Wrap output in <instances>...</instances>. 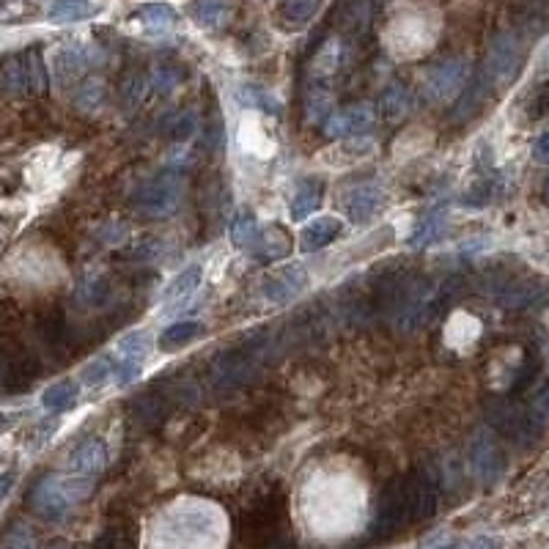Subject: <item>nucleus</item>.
Instances as JSON below:
<instances>
[{
	"mask_svg": "<svg viewBox=\"0 0 549 549\" xmlns=\"http://www.w3.org/2000/svg\"><path fill=\"white\" fill-rule=\"evenodd\" d=\"M80 401V384L72 379H61L52 382L47 391L42 393V407L47 412H67Z\"/></svg>",
	"mask_w": 549,
	"mask_h": 549,
	"instance_id": "22",
	"label": "nucleus"
},
{
	"mask_svg": "<svg viewBox=\"0 0 549 549\" xmlns=\"http://www.w3.org/2000/svg\"><path fill=\"white\" fill-rule=\"evenodd\" d=\"M520 63H522V47H520V39H516L513 34H500L489 52H487V63H483L480 75L489 80L492 88H503L508 85L516 72H520Z\"/></svg>",
	"mask_w": 549,
	"mask_h": 549,
	"instance_id": "5",
	"label": "nucleus"
},
{
	"mask_svg": "<svg viewBox=\"0 0 549 549\" xmlns=\"http://www.w3.org/2000/svg\"><path fill=\"white\" fill-rule=\"evenodd\" d=\"M333 93L327 88H321V83L311 85L308 93H305V121L308 124H321L333 116Z\"/></svg>",
	"mask_w": 549,
	"mask_h": 549,
	"instance_id": "29",
	"label": "nucleus"
},
{
	"mask_svg": "<svg viewBox=\"0 0 549 549\" xmlns=\"http://www.w3.org/2000/svg\"><path fill=\"white\" fill-rule=\"evenodd\" d=\"M118 351L124 354V360H133V363H141L151 354V338L146 330H133L126 333L121 341H118Z\"/></svg>",
	"mask_w": 549,
	"mask_h": 549,
	"instance_id": "34",
	"label": "nucleus"
},
{
	"mask_svg": "<svg viewBox=\"0 0 549 549\" xmlns=\"http://www.w3.org/2000/svg\"><path fill=\"white\" fill-rule=\"evenodd\" d=\"M321 6V0H283L280 4V22L286 30H297L308 25Z\"/></svg>",
	"mask_w": 549,
	"mask_h": 549,
	"instance_id": "27",
	"label": "nucleus"
},
{
	"mask_svg": "<svg viewBox=\"0 0 549 549\" xmlns=\"http://www.w3.org/2000/svg\"><path fill=\"white\" fill-rule=\"evenodd\" d=\"M341 17H343L346 30H366L368 20H371V4L368 0H349V4L341 9Z\"/></svg>",
	"mask_w": 549,
	"mask_h": 549,
	"instance_id": "39",
	"label": "nucleus"
},
{
	"mask_svg": "<svg viewBox=\"0 0 549 549\" xmlns=\"http://www.w3.org/2000/svg\"><path fill=\"white\" fill-rule=\"evenodd\" d=\"M311 278H308V270L303 264H288L278 272H272L264 286H262V292H264V300L272 303V305H288L292 300H297L305 288H308Z\"/></svg>",
	"mask_w": 549,
	"mask_h": 549,
	"instance_id": "9",
	"label": "nucleus"
},
{
	"mask_svg": "<svg viewBox=\"0 0 549 549\" xmlns=\"http://www.w3.org/2000/svg\"><path fill=\"white\" fill-rule=\"evenodd\" d=\"M489 91H492V85H489V80L483 77L480 72L475 75V80L459 93V100H456V108H454V121H467V118H472L478 110H480V105L487 102V96H489Z\"/></svg>",
	"mask_w": 549,
	"mask_h": 549,
	"instance_id": "21",
	"label": "nucleus"
},
{
	"mask_svg": "<svg viewBox=\"0 0 549 549\" xmlns=\"http://www.w3.org/2000/svg\"><path fill=\"white\" fill-rule=\"evenodd\" d=\"M407 522H409V508H407V497H404V483H401V478H396L391 483H384V489L379 495L371 536L374 538H391Z\"/></svg>",
	"mask_w": 549,
	"mask_h": 549,
	"instance_id": "6",
	"label": "nucleus"
},
{
	"mask_svg": "<svg viewBox=\"0 0 549 549\" xmlns=\"http://www.w3.org/2000/svg\"><path fill=\"white\" fill-rule=\"evenodd\" d=\"M4 88L14 96L28 93V69H25V55H12L4 63Z\"/></svg>",
	"mask_w": 549,
	"mask_h": 549,
	"instance_id": "35",
	"label": "nucleus"
},
{
	"mask_svg": "<svg viewBox=\"0 0 549 549\" xmlns=\"http://www.w3.org/2000/svg\"><path fill=\"white\" fill-rule=\"evenodd\" d=\"M184 176L179 171H163L138 187L133 204L146 217H168L182 206Z\"/></svg>",
	"mask_w": 549,
	"mask_h": 549,
	"instance_id": "3",
	"label": "nucleus"
},
{
	"mask_svg": "<svg viewBox=\"0 0 549 549\" xmlns=\"http://www.w3.org/2000/svg\"><path fill=\"white\" fill-rule=\"evenodd\" d=\"M343 231V222L333 214H321L316 220H311L303 234H300V247L305 253H313V250H321V247H327L330 242H335Z\"/></svg>",
	"mask_w": 549,
	"mask_h": 549,
	"instance_id": "14",
	"label": "nucleus"
},
{
	"mask_svg": "<svg viewBox=\"0 0 549 549\" xmlns=\"http://www.w3.org/2000/svg\"><path fill=\"white\" fill-rule=\"evenodd\" d=\"M204 280V270L198 264H192L187 270H182L166 288V295H163V311H171V308H179L184 305L192 295L198 292V286Z\"/></svg>",
	"mask_w": 549,
	"mask_h": 549,
	"instance_id": "17",
	"label": "nucleus"
},
{
	"mask_svg": "<svg viewBox=\"0 0 549 549\" xmlns=\"http://www.w3.org/2000/svg\"><path fill=\"white\" fill-rule=\"evenodd\" d=\"M113 374H116V363L105 354V358L91 360V363L80 371V379H83L85 387H100V384H105L108 379H113Z\"/></svg>",
	"mask_w": 549,
	"mask_h": 549,
	"instance_id": "38",
	"label": "nucleus"
},
{
	"mask_svg": "<svg viewBox=\"0 0 549 549\" xmlns=\"http://www.w3.org/2000/svg\"><path fill=\"white\" fill-rule=\"evenodd\" d=\"M151 80H146V75L141 72H133V75H126L124 83H121V102L126 110H135L143 100H146V91H149Z\"/></svg>",
	"mask_w": 549,
	"mask_h": 549,
	"instance_id": "36",
	"label": "nucleus"
},
{
	"mask_svg": "<svg viewBox=\"0 0 549 549\" xmlns=\"http://www.w3.org/2000/svg\"><path fill=\"white\" fill-rule=\"evenodd\" d=\"M190 14L204 30H222L234 17L231 0H192Z\"/></svg>",
	"mask_w": 549,
	"mask_h": 549,
	"instance_id": "16",
	"label": "nucleus"
},
{
	"mask_svg": "<svg viewBox=\"0 0 549 549\" xmlns=\"http://www.w3.org/2000/svg\"><path fill=\"white\" fill-rule=\"evenodd\" d=\"M91 495V480L85 478H63V475H44L34 492H30V505L44 520H61L75 503Z\"/></svg>",
	"mask_w": 549,
	"mask_h": 549,
	"instance_id": "2",
	"label": "nucleus"
},
{
	"mask_svg": "<svg viewBox=\"0 0 549 549\" xmlns=\"http://www.w3.org/2000/svg\"><path fill=\"white\" fill-rule=\"evenodd\" d=\"M445 231H448V220H445V214L434 212V214H429L421 225H417V231L412 234L409 245H412V247H429V245H437V242L445 237Z\"/></svg>",
	"mask_w": 549,
	"mask_h": 549,
	"instance_id": "31",
	"label": "nucleus"
},
{
	"mask_svg": "<svg viewBox=\"0 0 549 549\" xmlns=\"http://www.w3.org/2000/svg\"><path fill=\"white\" fill-rule=\"evenodd\" d=\"M470 77V63L467 58H448L440 61L424 75L421 91L429 102H450L454 96L464 91V83Z\"/></svg>",
	"mask_w": 549,
	"mask_h": 549,
	"instance_id": "4",
	"label": "nucleus"
},
{
	"mask_svg": "<svg viewBox=\"0 0 549 549\" xmlns=\"http://www.w3.org/2000/svg\"><path fill=\"white\" fill-rule=\"evenodd\" d=\"M88 50H83L80 44H67V47H58L55 58H52V69L61 85H69L72 80H80V75L88 69Z\"/></svg>",
	"mask_w": 549,
	"mask_h": 549,
	"instance_id": "15",
	"label": "nucleus"
},
{
	"mask_svg": "<svg viewBox=\"0 0 549 549\" xmlns=\"http://www.w3.org/2000/svg\"><path fill=\"white\" fill-rule=\"evenodd\" d=\"M12 487H14V475H12V472L0 475V500H4V497L12 492Z\"/></svg>",
	"mask_w": 549,
	"mask_h": 549,
	"instance_id": "46",
	"label": "nucleus"
},
{
	"mask_svg": "<svg viewBox=\"0 0 549 549\" xmlns=\"http://www.w3.org/2000/svg\"><path fill=\"white\" fill-rule=\"evenodd\" d=\"M138 22L149 30V34H166L179 22V14L168 4H149L138 9Z\"/></svg>",
	"mask_w": 549,
	"mask_h": 549,
	"instance_id": "25",
	"label": "nucleus"
},
{
	"mask_svg": "<svg viewBox=\"0 0 549 549\" xmlns=\"http://www.w3.org/2000/svg\"><path fill=\"white\" fill-rule=\"evenodd\" d=\"M25 69H28V91L30 93H44L47 91V67L39 50L25 52Z\"/></svg>",
	"mask_w": 549,
	"mask_h": 549,
	"instance_id": "37",
	"label": "nucleus"
},
{
	"mask_svg": "<svg viewBox=\"0 0 549 549\" xmlns=\"http://www.w3.org/2000/svg\"><path fill=\"white\" fill-rule=\"evenodd\" d=\"M100 14V6L93 0H52L47 6V20L52 25H69V22H85Z\"/></svg>",
	"mask_w": 549,
	"mask_h": 549,
	"instance_id": "19",
	"label": "nucleus"
},
{
	"mask_svg": "<svg viewBox=\"0 0 549 549\" xmlns=\"http://www.w3.org/2000/svg\"><path fill=\"white\" fill-rule=\"evenodd\" d=\"M47 549H72V544H67V541H52Z\"/></svg>",
	"mask_w": 549,
	"mask_h": 549,
	"instance_id": "49",
	"label": "nucleus"
},
{
	"mask_svg": "<svg viewBox=\"0 0 549 549\" xmlns=\"http://www.w3.org/2000/svg\"><path fill=\"white\" fill-rule=\"evenodd\" d=\"M196 133H198V113L196 110H184L182 116H176V121L171 126L174 141H190Z\"/></svg>",
	"mask_w": 549,
	"mask_h": 549,
	"instance_id": "43",
	"label": "nucleus"
},
{
	"mask_svg": "<svg viewBox=\"0 0 549 549\" xmlns=\"http://www.w3.org/2000/svg\"><path fill=\"white\" fill-rule=\"evenodd\" d=\"M374 124V108L368 102L349 105L338 113H333L325 121V133L327 138H349V135H360Z\"/></svg>",
	"mask_w": 549,
	"mask_h": 549,
	"instance_id": "12",
	"label": "nucleus"
},
{
	"mask_svg": "<svg viewBox=\"0 0 549 549\" xmlns=\"http://www.w3.org/2000/svg\"><path fill=\"white\" fill-rule=\"evenodd\" d=\"M401 483H404V497H407V508H409V522H424L437 513L440 489H437V480L432 478L429 470H415V472L404 475Z\"/></svg>",
	"mask_w": 549,
	"mask_h": 549,
	"instance_id": "7",
	"label": "nucleus"
},
{
	"mask_svg": "<svg viewBox=\"0 0 549 549\" xmlns=\"http://www.w3.org/2000/svg\"><path fill=\"white\" fill-rule=\"evenodd\" d=\"M237 102L247 110H258V113H267V116H280L283 105L280 100L267 91L264 85H255V83H242L237 88Z\"/></svg>",
	"mask_w": 549,
	"mask_h": 549,
	"instance_id": "20",
	"label": "nucleus"
},
{
	"mask_svg": "<svg viewBox=\"0 0 549 549\" xmlns=\"http://www.w3.org/2000/svg\"><path fill=\"white\" fill-rule=\"evenodd\" d=\"M0 549H36V536L28 525L17 522L0 538Z\"/></svg>",
	"mask_w": 549,
	"mask_h": 549,
	"instance_id": "41",
	"label": "nucleus"
},
{
	"mask_svg": "<svg viewBox=\"0 0 549 549\" xmlns=\"http://www.w3.org/2000/svg\"><path fill=\"white\" fill-rule=\"evenodd\" d=\"M409 108H412V96H409V91H407L401 83H393V85H387V88H384L382 102H379V110H382V116H384L387 121H393V124H396V121L407 118Z\"/></svg>",
	"mask_w": 549,
	"mask_h": 549,
	"instance_id": "28",
	"label": "nucleus"
},
{
	"mask_svg": "<svg viewBox=\"0 0 549 549\" xmlns=\"http://www.w3.org/2000/svg\"><path fill=\"white\" fill-rule=\"evenodd\" d=\"M533 159L541 166H549V133L538 135L536 143H533Z\"/></svg>",
	"mask_w": 549,
	"mask_h": 549,
	"instance_id": "45",
	"label": "nucleus"
},
{
	"mask_svg": "<svg viewBox=\"0 0 549 549\" xmlns=\"http://www.w3.org/2000/svg\"><path fill=\"white\" fill-rule=\"evenodd\" d=\"M267 549H295V544L288 541L286 536H278L275 541H270V546H267Z\"/></svg>",
	"mask_w": 549,
	"mask_h": 549,
	"instance_id": "47",
	"label": "nucleus"
},
{
	"mask_svg": "<svg viewBox=\"0 0 549 549\" xmlns=\"http://www.w3.org/2000/svg\"><path fill=\"white\" fill-rule=\"evenodd\" d=\"M253 250L262 255L264 262H278V258H286L288 250H292V239H288L286 231H280L278 225L275 229H262V237H258Z\"/></svg>",
	"mask_w": 549,
	"mask_h": 549,
	"instance_id": "30",
	"label": "nucleus"
},
{
	"mask_svg": "<svg viewBox=\"0 0 549 549\" xmlns=\"http://www.w3.org/2000/svg\"><path fill=\"white\" fill-rule=\"evenodd\" d=\"M105 464H108V448H105V440H100V437H88L85 442H80L72 450V456H69V467L83 478L102 472Z\"/></svg>",
	"mask_w": 549,
	"mask_h": 549,
	"instance_id": "13",
	"label": "nucleus"
},
{
	"mask_svg": "<svg viewBox=\"0 0 549 549\" xmlns=\"http://www.w3.org/2000/svg\"><path fill=\"white\" fill-rule=\"evenodd\" d=\"M343 206L351 222L366 225L384 209V190L379 184H358L343 196Z\"/></svg>",
	"mask_w": 549,
	"mask_h": 549,
	"instance_id": "11",
	"label": "nucleus"
},
{
	"mask_svg": "<svg viewBox=\"0 0 549 549\" xmlns=\"http://www.w3.org/2000/svg\"><path fill=\"white\" fill-rule=\"evenodd\" d=\"M489 421L495 429H500L508 440H516L522 445H530L541 437V424L533 417V412H520L508 404H497L495 409H489Z\"/></svg>",
	"mask_w": 549,
	"mask_h": 549,
	"instance_id": "8",
	"label": "nucleus"
},
{
	"mask_svg": "<svg viewBox=\"0 0 549 549\" xmlns=\"http://www.w3.org/2000/svg\"><path fill=\"white\" fill-rule=\"evenodd\" d=\"M470 462H472V472L480 483H495L503 475L505 454L489 432H480V434H475V440L470 445Z\"/></svg>",
	"mask_w": 549,
	"mask_h": 549,
	"instance_id": "10",
	"label": "nucleus"
},
{
	"mask_svg": "<svg viewBox=\"0 0 549 549\" xmlns=\"http://www.w3.org/2000/svg\"><path fill=\"white\" fill-rule=\"evenodd\" d=\"M138 374H141V366H138V363L124 360V363L116 368V382H118V384H129L133 379H138Z\"/></svg>",
	"mask_w": 549,
	"mask_h": 549,
	"instance_id": "44",
	"label": "nucleus"
},
{
	"mask_svg": "<svg viewBox=\"0 0 549 549\" xmlns=\"http://www.w3.org/2000/svg\"><path fill=\"white\" fill-rule=\"evenodd\" d=\"M283 522V497L278 492L264 495L255 500L237 522V541L245 549H267L270 541H275L280 533Z\"/></svg>",
	"mask_w": 549,
	"mask_h": 549,
	"instance_id": "1",
	"label": "nucleus"
},
{
	"mask_svg": "<svg viewBox=\"0 0 549 549\" xmlns=\"http://www.w3.org/2000/svg\"><path fill=\"white\" fill-rule=\"evenodd\" d=\"M541 192H544V198L549 201V176L544 179V190H541Z\"/></svg>",
	"mask_w": 549,
	"mask_h": 549,
	"instance_id": "51",
	"label": "nucleus"
},
{
	"mask_svg": "<svg viewBox=\"0 0 549 549\" xmlns=\"http://www.w3.org/2000/svg\"><path fill=\"white\" fill-rule=\"evenodd\" d=\"M258 237H262V225H258L255 214L245 212L231 222V242L242 250H253Z\"/></svg>",
	"mask_w": 549,
	"mask_h": 549,
	"instance_id": "32",
	"label": "nucleus"
},
{
	"mask_svg": "<svg viewBox=\"0 0 549 549\" xmlns=\"http://www.w3.org/2000/svg\"><path fill=\"white\" fill-rule=\"evenodd\" d=\"M4 429H9V417L0 412V432H4Z\"/></svg>",
	"mask_w": 549,
	"mask_h": 549,
	"instance_id": "50",
	"label": "nucleus"
},
{
	"mask_svg": "<svg viewBox=\"0 0 549 549\" xmlns=\"http://www.w3.org/2000/svg\"><path fill=\"white\" fill-rule=\"evenodd\" d=\"M204 333H206V327L201 325V321H179V325H171L163 335H159L157 346L163 351H176L192 341H198Z\"/></svg>",
	"mask_w": 549,
	"mask_h": 549,
	"instance_id": "24",
	"label": "nucleus"
},
{
	"mask_svg": "<svg viewBox=\"0 0 549 549\" xmlns=\"http://www.w3.org/2000/svg\"><path fill=\"white\" fill-rule=\"evenodd\" d=\"M341 67V42L330 39L327 44H321V50L313 55L311 69H308V80L311 83H321L335 75V69Z\"/></svg>",
	"mask_w": 549,
	"mask_h": 549,
	"instance_id": "23",
	"label": "nucleus"
},
{
	"mask_svg": "<svg viewBox=\"0 0 549 549\" xmlns=\"http://www.w3.org/2000/svg\"><path fill=\"white\" fill-rule=\"evenodd\" d=\"M470 549H497V546H495V544H492L489 538H480V541H475V544H472Z\"/></svg>",
	"mask_w": 549,
	"mask_h": 549,
	"instance_id": "48",
	"label": "nucleus"
},
{
	"mask_svg": "<svg viewBox=\"0 0 549 549\" xmlns=\"http://www.w3.org/2000/svg\"><path fill=\"white\" fill-rule=\"evenodd\" d=\"M321 201H325V182L316 179V176L303 179L292 196V220L311 217L321 206Z\"/></svg>",
	"mask_w": 549,
	"mask_h": 549,
	"instance_id": "18",
	"label": "nucleus"
},
{
	"mask_svg": "<svg viewBox=\"0 0 549 549\" xmlns=\"http://www.w3.org/2000/svg\"><path fill=\"white\" fill-rule=\"evenodd\" d=\"M34 14H36L34 0H0V22H4V25L25 22Z\"/></svg>",
	"mask_w": 549,
	"mask_h": 549,
	"instance_id": "40",
	"label": "nucleus"
},
{
	"mask_svg": "<svg viewBox=\"0 0 549 549\" xmlns=\"http://www.w3.org/2000/svg\"><path fill=\"white\" fill-rule=\"evenodd\" d=\"M149 80H151V88H154V91L168 93V91H174V88L184 80V75H182V69H176V67H157Z\"/></svg>",
	"mask_w": 549,
	"mask_h": 549,
	"instance_id": "42",
	"label": "nucleus"
},
{
	"mask_svg": "<svg viewBox=\"0 0 549 549\" xmlns=\"http://www.w3.org/2000/svg\"><path fill=\"white\" fill-rule=\"evenodd\" d=\"M88 549H138L135 528L126 525V522H113L93 538V544Z\"/></svg>",
	"mask_w": 549,
	"mask_h": 549,
	"instance_id": "26",
	"label": "nucleus"
},
{
	"mask_svg": "<svg viewBox=\"0 0 549 549\" xmlns=\"http://www.w3.org/2000/svg\"><path fill=\"white\" fill-rule=\"evenodd\" d=\"M105 83L100 80V77H88V80H83L80 83V88H77V96H75V105H77V110H83V113H93L96 108H100L102 102H105Z\"/></svg>",
	"mask_w": 549,
	"mask_h": 549,
	"instance_id": "33",
	"label": "nucleus"
}]
</instances>
